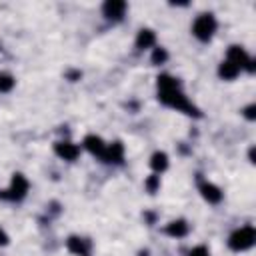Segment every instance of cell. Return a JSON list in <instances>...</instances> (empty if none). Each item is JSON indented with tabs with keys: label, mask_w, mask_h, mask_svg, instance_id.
Wrapping results in <instances>:
<instances>
[{
	"label": "cell",
	"mask_w": 256,
	"mask_h": 256,
	"mask_svg": "<svg viewBox=\"0 0 256 256\" xmlns=\"http://www.w3.org/2000/svg\"><path fill=\"white\" fill-rule=\"evenodd\" d=\"M66 246L76 256H90V250H92L90 240L88 238H82V236H70L66 240Z\"/></svg>",
	"instance_id": "cell-7"
},
{
	"label": "cell",
	"mask_w": 256,
	"mask_h": 256,
	"mask_svg": "<svg viewBox=\"0 0 256 256\" xmlns=\"http://www.w3.org/2000/svg\"><path fill=\"white\" fill-rule=\"evenodd\" d=\"M166 58H168V52L164 50V48H154V52H152V64H164L166 62Z\"/></svg>",
	"instance_id": "cell-18"
},
{
	"label": "cell",
	"mask_w": 256,
	"mask_h": 256,
	"mask_svg": "<svg viewBox=\"0 0 256 256\" xmlns=\"http://www.w3.org/2000/svg\"><path fill=\"white\" fill-rule=\"evenodd\" d=\"M106 142L100 138V136H96V134H88L86 138H84V148L92 154V156H98L100 160L104 158V154H106Z\"/></svg>",
	"instance_id": "cell-9"
},
{
	"label": "cell",
	"mask_w": 256,
	"mask_h": 256,
	"mask_svg": "<svg viewBox=\"0 0 256 256\" xmlns=\"http://www.w3.org/2000/svg\"><path fill=\"white\" fill-rule=\"evenodd\" d=\"M6 244H8V234L0 228V246H6Z\"/></svg>",
	"instance_id": "cell-21"
},
{
	"label": "cell",
	"mask_w": 256,
	"mask_h": 256,
	"mask_svg": "<svg viewBox=\"0 0 256 256\" xmlns=\"http://www.w3.org/2000/svg\"><path fill=\"white\" fill-rule=\"evenodd\" d=\"M200 194L210 204H218L222 200V190L216 184H212V182H202L200 184Z\"/></svg>",
	"instance_id": "cell-10"
},
{
	"label": "cell",
	"mask_w": 256,
	"mask_h": 256,
	"mask_svg": "<svg viewBox=\"0 0 256 256\" xmlns=\"http://www.w3.org/2000/svg\"><path fill=\"white\" fill-rule=\"evenodd\" d=\"M144 188H146L148 194H156L158 188H160V176L158 174H150L146 178V182H144Z\"/></svg>",
	"instance_id": "cell-16"
},
{
	"label": "cell",
	"mask_w": 256,
	"mask_h": 256,
	"mask_svg": "<svg viewBox=\"0 0 256 256\" xmlns=\"http://www.w3.org/2000/svg\"><path fill=\"white\" fill-rule=\"evenodd\" d=\"M154 44H156V34L150 28H142L136 36V48L146 50V48H152Z\"/></svg>",
	"instance_id": "cell-12"
},
{
	"label": "cell",
	"mask_w": 256,
	"mask_h": 256,
	"mask_svg": "<svg viewBox=\"0 0 256 256\" xmlns=\"http://www.w3.org/2000/svg\"><path fill=\"white\" fill-rule=\"evenodd\" d=\"M14 88V78L10 74H0V92H10Z\"/></svg>",
	"instance_id": "cell-17"
},
{
	"label": "cell",
	"mask_w": 256,
	"mask_h": 256,
	"mask_svg": "<svg viewBox=\"0 0 256 256\" xmlns=\"http://www.w3.org/2000/svg\"><path fill=\"white\" fill-rule=\"evenodd\" d=\"M150 166H152V170L156 174L164 172L168 168V156H166V152H154L152 158H150Z\"/></svg>",
	"instance_id": "cell-14"
},
{
	"label": "cell",
	"mask_w": 256,
	"mask_h": 256,
	"mask_svg": "<svg viewBox=\"0 0 256 256\" xmlns=\"http://www.w3.org/2000/svg\"><path fill=\"white\" fill-rule=\"evenodd\" d=\"M218 74H220L224 80H234V78L240 74V68H236L232 62L224 60V62L220 64V68H218Z\"/></svg>",
	"instance_id": "cell-15"
},
{
	"label": "cell",
	"mask_w": 256,
	"mask_h": 256,
	"mask_svg": "<svg viewBox=\"0 0 256 256\" xmlns=\"http://www.w3.org/2000/svg\"><path fill=\"white\" fill-rule=\"evenodd\" d=\"M54 152H56L62 160L72 162V160H76V158H78L80 148H78L74 142H70V140H60V142H56V144H54Z\"/></svg>",
	"instance_id": "cell-6"
},
{
	"label": "cell",
	"mask_w": 256,
	"mask_h": 256,
	"mask_svg": "<svg viewBox=\"0 0 256 256\" xmlns=\"http://www.w3.org/2000/svg\"><path fill=\"white\" fill-rule=\"evenodd\" d=\"M164 232L172 238H182L188 234V224H186V220H172L170 224H166Z\"/></svg>",
	"instance_id": "cell-13"
},
{
	"label": "cell",
	"mask_w": 256,
	"mask_h": 256,
	"mask_svg": "<svg viewBox=\"0 0 256 256\" xmlns=\"http://www.w3.org/2000/svg\"><path fill=\"white\" fill-rule=\"evenodd\" d=\"M188 256H210V252H208L206 246H194V248L188 252Z\"/></svg>",
	"instance_id": "cell-19"
},
{
	"label": "cell",
	"mask_w": 256,
	"mask_h": 256,
	"mask_svg": "<svg viewBox=\"0 0 256 256\" xmlns=\"http://www.w3.org/2000/svg\"><path fill=\"white\" fill-rule=\"evenodd\" d=\"M244 116H246L248 120H254V118H256V106H254V104L246 106V108H244Z\"/></svg>",
	"instance_id": "cell-20"
},
{
	"label": "cell",
	"mask_w": 256,
	"mask_h": 256,
	"mask_svg": "<svg viewBox=\"0 0 256 256\" xmlns=\"http://www.w3.org/2000/svg\"><path fill=\"white\" fill-rule=\"evenodd\" d=\"M256 242V230L254 226H242L238 230H234L228 238V246L234 250V252H244L248 248H252Z\"/></svg>",
	"instance_id": "cell-2"
},
{
	"label": "cell",
	"mask_w": 256,
	"mask_h": 256,
	"mask_svg": "<svg viewBox=\"0 0 256 256\" xmlns=\"http://www.w3.org/2000/svg\"><path fill=\"white\" fill-rule=\"evenodd\" d=\"M28 192V180L24 178V174H14L10 188L8 190H0V198L2 200H10V202H18L26 196Z\"/></svg>",
	"instance_id": "cell-4"
},
{
	"label": "cell",
	"mask_w": 256,
	"mask_h": 256,
	"mask_svg": "<svg viewBox=\"0 0 256 256\" xmlns=\"http://www.w3.org/2000/svg\"><path fill=\"white\" fill-rule=\"evenodd\" d=\"M228 62H232L236 68H246L248 72H254V60L248 56V52L242 48V46H230L228 48V56H226Z\"/></svg>",
	"instance_id": "cell-5"
},
{
	"label": "cell",
	"mask_w": 256,
	"mask_h": 256,
	"mask_svg": "<svg viewBox=\"0 0 256 256\" xmlns=\"http://www.w3.org/2000/svg\"><path fill=\"white\" fill-rule=\"evenodd\" d=\"M104 162H114V164H122L124 160V146L122 142H112L106 146V154L102 158Z\"/></svg>",
	"instance_id": "cell-11"
},
{
	"label": "cell",
	"mask_w": 256,
	"mask_h": 256,
	"mask_svg": "<svg viewBox=\"0 0 256 256\" xmlns=\"http://www.w3.org/2000/svg\"><path fill=\"white\" fill-rule=\"evenodd\" d=\"M126 8H128V4L124 0H108V2H104L102 12L108 20H120L124 16Z\"/></svg>",
	"instance_id": "cell-8"
},
{
	"label": "cell",
	"mask_w": 256,
	"mask_h": 256,
	"mask_svg": "<svg viewBox=\"0 0 256 256\" xmlns=\"http://www.w3.org/2000/svg\"><path fill=\"white\" fill-rule=\"evenodd\" d=\"M158 100L170 108H176L184 114L190 116H200L198 108L184 96V92L180 90V84L174 76L170 74H160L158 76Z\"/></svg>",
	"instance_id": "cell-1"
},
{
	"label": "cell",
	"mask_w": 256,
	"mask_h": 256,
	"mask_svg": "<svg viewBox=\"0 0 256 256\" xmlns=\"http://www.w3.org/2000/svg\"><path fill=\"white\" fill-rule=\"evenodd\" d=\"M216 32V18L212 14H200L194 24H192V34L202 40V42H208Z\"/></svg>",
	"instance_id": "cell-3"
}]
</instances>
